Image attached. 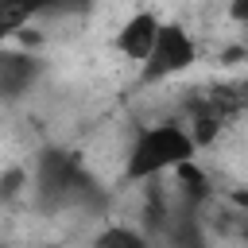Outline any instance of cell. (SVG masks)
<instances>
[{
    "label": "cell",
    "instance_id": "obj_10",
    "mask_svg": "<svg viewBox=\"0 0 248 248\" xmlns=\"http://www.w3.org/2000/svg\"><path fill=\"white\" fill-rule=\"evenodd\" d=\"M229 16H232L236 23H248V0H232V4H229Z\"/></svg>",
    "mask_w": 248,
    "mask_h": 248
},
{
    "label": "cell",
    "instance_id": "obj_6",
    "mask_svg": "<svg viewBox=\"0 0 248 248\" xmlns=\"http://www.w3.org/2000/svg\"><path fill=\"white\" fill-rule=\"evenodd\" d=\"M43 12H46V0H0V43L19 35Z\"/></svg>",
    "mask_w": 248,
    "mask_h": 248
},
{
    "label": "cell",
    "instance_id": "obj_1",
    "mask_svg": "<svg viewBox=\"0 0 248 248\" xmlns=\"http://www.w3.org/2000/svg\"><path fill=\"white\" fill-rule=\"evenodd\" d=\"M31 194L43 213H58L70 205H93L101 202V186L93 174L81 167V159L66 147H43L35 155V174H31Z\"/></svg>",
    "mask_w": 248,
    "mask_h": 248
},
{
    "label": "cell",
    "instance_id": "obj_3",
    "mask_svg": "<svg viewBox=\"0 0 248 248\" xmlns=\"http://www.w3.org/2000/svg\"><path fill=\"white\" fill-rule=\"evenodd\" d=\"M198 62V46L190 39V31L182 23H159L155 43L147 50V58L140 62V81L143 85H159L174 74H186Z\"/></svg>",
    "mask_w": 248,
    "mask_h": 248
},
{
    "label": "cell",
    "instance_id": "obj_9",
    "mask_svg": "<svg viewBox=\"0 0 248 248\" xmlns=\"http://www.w3.org/2000/svg\"><path fill=\"white\" fill-rule=\"evenodd\" d=\"M93 8V0H46L43 16H85Z\"/></svg>",
    "mask_w": 248,
    "mask_h": 248
},
{
    "label": "cell",
    "instance_id": "obj_4",
    "mask_svg": "<svg viewBox=\"0 0 248 248\" xmlns=\"http://www.w3.org/2000/svg\"><path fill=\"white\" fill-rule=\"evenodd\" d=\"M43 74V62L27 50H4L0 46V101H19Z\"/></svg>",
    "mask_w": 248,
    "mask_h": 248
},
{
    "label": "cell",
    "instance_id": "obj_2",
    "mask_svg": "<svg viewBox=\"0 0 248 248\" xmlns=\"http://www.w3.org/2000/svg\"><path fill=\"white\" fill-rule=\"evenodd\" d=\"M198 143L186 124L178 120H159V124H140L132 136V147L124 155V178L128 182H151L182 163H194Z\"/></svg>",
    "mask_w": 248,
    "mask_h": 248
},
{
    "label": "cell",
    "instance_id": "obj_8",
    "mask_svg": "<svg viewBox=\"0 0 248 248\" xmlns=\"http://www.w3.org/2000/svg\"><path fill=\"white\" fill-rule=\"evenodd\" d=\"M27 170L23 167H8L4 174H0V202H16L23 190H27Z\"/></svg>",
    "mask_w": 248,
    "mask_h": 248
},
{
    "label": "cell",
    "instance_id": "obj_5",
    "mask_svg": "<svg viewBox=\"0 0 248 248\" xmlns=\"http://www.w3.org/2000/svg\"><path fill=\"white\" fill-rule=\"evenodd\" d=\"M159 23H163V19H159L155 12H136V16H128L124 27L116 31V50H120L124 58H132V62H143L147 50H151V43H155Z\"/></svg>",
    "mask_w": 248,
    "mask_h": 248
},
{
    "label": "cell",
    "instance_id": "obj_7",
    "mask_svg": "<svg viewBox=\"0 0 248 248\" xmlns=\"http://www.w3.org/2000/svg\"><path fill=\"white\" fill-rule=\"evenodd\" d=\"M93 248H151L147 236L132 225H105L97 236H93Z\"/></svg>",
    "mask_w": 248,
    "mask_h": 248
}]
</instances>
